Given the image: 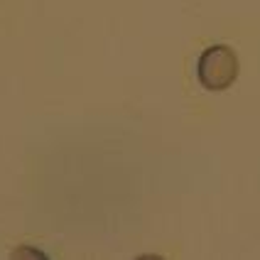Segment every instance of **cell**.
Instances as JSON below:
<instances>
[{"label":"cell","instance_id":"obj_1","mask_svg":"<svg viewBox=\"0 0 260 260\" xmlns=\"http://www.w3.org/2000/svg\"><path fill=\"white\" fill-rule=\"evenodd\" d=\"M197 79L206 91H226L238 79V57L231 47L214 44L197 61Z\"/></svg>","mask_w":260,"mask_h":260}]
</instances>
